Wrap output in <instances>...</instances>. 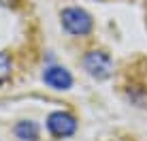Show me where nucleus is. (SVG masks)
Here are the masks:
<instances>
[{
  "instance_id": "obj_1",
  "label": "nucleus",
  "mask_w": 147,
  "mask_h": 141,
  "mask_svg": "<svg viewBox=\"0 0 147 141\" xmlns=\"http://www.w3.org/2000/svg\"><path fill=\"white\" fill-rule=\"evenodd\" d=\"M60 17H62L64 30L68 34H73V37H85L94 28L92 15L85 11V9H79V7H66Z\"/></svg>"
},
{
  "instance_id": "obj_2",
  "label": "nucleus",
  "mask_w": 147,
  "mask_h": 141,
  "mask_svg": "<svg viewBox=\"0 0 147 141\" xmlns=\"http://www.w3.org/2000/svg\"><path fill=\"white\" fill-rule=\"evenodd\" d=\"M83 66L92 75L94 79H107L111 73H113V60L107 52H100V49H94V52H88L83 58Z\"/></svg>"
},
{
  "instance_id": "obj_3",
  "label": "nucleus",
  "mask_w": 147,
  "mask_h": 141,
  "mask_svg": "<svg viewBox=\"0 0 147 141\" xmlns=\"http://www.w3.org/2000/svg\"><path fill=\"white\" fill-rule=\"evenodd\" d=\"M47 130L58 139L70 137V135H75V130H77V120L68 111H53V113H49V118H47Z\"/></svg>"
},
{
  "instance_id": "obj_4",
  "label": "nucleus",
  "mask_w": 147,
  "mask_h": 141,
  "mask_svg": "<svg viewBox=\"0 0 147 141\" xmlns=\"http://www.w3.org/2000/svg\"><path fill=\"white\" fill-rule=\"evenodd\" d=\"M43 81L53 90H70V85H73V75L64 66H47L43 70Z\"/></svg>"
},
{
  "instance_id": "obj_5",
  "label": "nucleus",
  "mask_w": 147,
  "mask_h": 141,
  "mask_svg": "<svg viewBox=\"0 0 147 141\" xmlns=\"http://www.w3.org/2000/svg\"><path fill=\"white\" fill-rule=\"evenodd\" d=\"M13 133H15V137L22 139V141H38L40 128H38L36 122H32V120H24V122H17V124H15Z\"/></svg>"
},
{
  "instance_id": "obj_6",
  "label": "nucleus",
  "mask_w": 147,
  "mask_h": 141,
  "mask_svg": "<svg viewBox=\"0 0 147 141\" xmlns=\"http://www.w3.org/2000/svg\"><path fill=\"white\" fill-rule=\"evenodd\" d=\"M11 75V58L4 52H0V83Z\"/></svg>"
},
{
  "instance_id": "obj_7",
  "label": "nucleus",
  "mask_w": 147,
  "mask_h": 141,
  "mask_svg": "<svg viewBox=\"0 0 147 141\" xmlns=\"http://www.w3.org/2000/svg\"><path fill=\"white\" fill-rule=\"evenodd\" d=\"M9 2H11V0H0V4H9Z\"/></svg>"
}]
</instances>
